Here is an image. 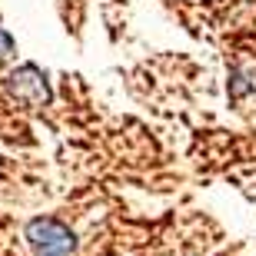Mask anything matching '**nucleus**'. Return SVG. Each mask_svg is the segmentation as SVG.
I'll return each instance as SVG.
<instances>
[{"label": "nucleus", "instance_id": "f03ea898", "mask_svg": "<svg viewBox=\"0 0 256 256\" xmlns=\"http://www.w3.org/2000/svg\"><path fill=\"white\" fill-rule=\"evenodd\" d=\"M4 86H7L10 100H17L20 106H30V110L47 106L50 96H54L47 74H44L37 64H20L17 70H10L7 80H4Z\"/></svg>", "mask_w": 256, "mask_h": 256}, {"label": "nucleus", "instance_id": "7ed1b4c3", "mask_svg": "<svg viewBox=\"0 0 256 256\" xmlns=\"http://www.w3.org/2000/svg\"><path fill=\"white\" fill-rule=\"evenodd\" d=\"M10 54H14V37H10L7 30L0 27V60H7Z\"/></svg>", "mask_w": 256, "mask_h": 256}, {"label": "nucleus", "instance_id": "f257e3e1", "mask_svg": "<svg viewBox=\"0 0 256 256\" xmlns=\"http://www.w3.org/2000/svg\"><path fill=\"white\" fill-rule=\"evenodd\" d=\"M24 236H27V246L34 250V256H74L76 253V233L54 216L30 220Z\"/></svg>", "mask_w": 256, "mask_h": 256}]
</instances>
